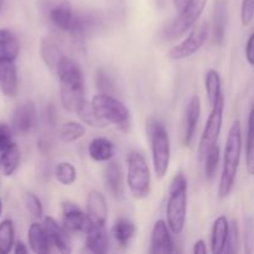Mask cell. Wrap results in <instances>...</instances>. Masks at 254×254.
I'll return each mask as SVG.
<instances>
[{
	"mask_svg": "<svg viewBox=\"0 0 254 254\" xmlns=\"http://www.w3.org/2000/svg\"><path fill=\"white\" fill-rule=\"evenodd\" d=\"M60 79V97L66 111L76 113L79 104L86 99V82L81 66L74 60L64 56L56 67Z\"/></svg>",
	"mask_w": 254,
	"mask_h": 254,
	"instance_id": "cell-1",
	"label": "cell"
},
{
	"mask_svg": "<svg viewBox=\"0 0 254 254\" xmlns=\"http://www.w3.org/2000/svg\"><path fill=\"white\" fill-rule=\"evenodd\" d=\"M241 154H242V126L236 119L228 130L226 139L225 154H223L222 174L218 185V197L226 198L232 192L240 169Z\"/></svg>",
	"mask_w": 254,
	"mask_h": 254,
	"instance_id": "cell-2",
	"label": "cell"
},
{
	"mask_svg": "<svg viewBox=\"0 0 254 254\" xmlns=\"http://www.w3.org/2000/svg\"><path fill=\"white\" fill-rule=\"evenodd\" d=\"M146 136L151 149L153 169L158 179H163L168 174L171 158L170 136L165 126L159 119L149 117L145 123Z\"/></svg>",
	"mask_w": 254,
	"mask_h": 254,
	"instance_id": "cell-3",
	"label": "cell"
},
{
	"mask_svg": "<svg viewBox=\"0 0 254 254\" xmlns=\"http://www.w3.org/2000/svg\"><path fill=\"white\" fill-rule=\"evenodd\" d=\"M188 217V179L179 173L171 180L166 203V222L174 235L184 231Z\"/></svg>",
	"mask_w": 254,
	"mask_h": 254,
	"instance_id": "cell-4",
	"label": "cell"
},
{
	"mask_svg": "<svg viewBox=\"0 0 254 254\" xmlns=\"http://www.w3.org/2000/svg\"><path fill=\"white\" fill-rule=\"evenodd\" d=\"M127 164H128L127 185L133 197L138 200L148 197L151 189V176L144 154L138 150L131 151L127 159Z\"/></svg>",
	"mask_w": 254,
	"mask_h": 254,
	"instance_id": "cell-5",
	"label": "cell"
},
{
	"mask_svg": "<svg viewBox=\"0 0 254 254\" xmlns=\"http://www.w3.org/2000/svg\"><path fill=\"white\" fill-rule=\"evenodd\" d=\"M91 102L98 116L107 124H113L121 130H127L129 128L130 112L118 98L109 93H98Z\"/></svg>",
	"mask_w": 254,
	"mask_h": 254,
	"instance_id": "cell-6",
	"label": "cell"
},
{
	"mask_svg": "<svg viewBox=\"0 0 254 254\" xmlns=\"http://www.w3.org/2000/svg\"><path fill=\"white\" fill-rule=\"evenodd\" d=\"M212 109L210 112L207 121H206L205 128H203L202 135L198 141L197 156L200 161L205 159L206 154L211 148L217 145L218 138L221 135L223 124V113H225V94L218 97L212 104Z\"/></svg>",
	"mask_w": 254,
	"mask_h": 254,
	"instance_id": "cell-7",
	"label": "cell"
},
{
	"mask_svg": "<svg viewBox=\"0 0 254 254\" xmlns=\"http://www.w3.org/2000/svg\"><path fill=\"white\" fill-rule=\"evenodd\" d=\"M208 0H188L185 6L179 11V16L169 25L165 35L168 39H178L189 31L202 15Z\"/></svg>",
	"mask_w": 254,
	"mask_h": 254,
	"instance_id": "cell-8",
	"label": "cell"
},
{
	"mask_svg": "<svg viewBox=\"0 0 254 254\" xmlns=\"http://www.w3.org/2000/svg\"><path fill=\"white\" fill-rule=\"evenodd\" d=\"M208 35H210V24L207 21L201 22L191 30L189 36L183 42L169 50L168 57L174 61L189 59L202 49L207 41Z\"/></svg>",
	"mask_w": 254,
	"mask_h": 254,
	"instance_id": "cell-9",
	"label": "cell"
},
{
	"mask_svg": "<svg viewBox=\"0 0 254 254\" xmlns=\"http://www.w3.org/2000/svg\"><path fill=\"white\" fill-rule=\"evenodd\" d=\"M37 112L32 101L21 102L15 107L11 114V129L17 135H26L35 128Z\"/></svg>",
	"mask_w": 254,
	"mask_h": 254,
	"instance_id": "cell-10",
	"label": "cell"
},
{
	"mask_svg": "<svg viewBox=\"0 0 254 254\" xmlns=\"http://www.w3.org/2000/svg\"><path fill=\"white\" fill-rule=\"evenodd\" d=\"M61 212L62 223H64L62 226L68 231V233H86L87 230L93 223V221L91 220L88 213H84L76 203L71 202V201H64V202H61Z\"/></svg>",
	"mask_w": 254,
	"mask_h": 254,
	"instance_id": "cell-11",
	"label": "cell"
},
{
	"mask_svg": "<svg viewBox=\"0 0 254 254\" xmlns=\"http://www.w3.org/2000/svg\"><path fill=\"white\" fill-rule=\"evenodd\" d=\"M103 185L108 195L113 198H122L124 195V171L121 163L109 161L103 170Z\"/></svg>",
	"mask_w": 254,
	"mask_h": 254,
	"instance_id": "cell-12",
	"label": "cell"
},
{
	"mask_svg": "<svg viewBox=\"0 0 254 254\" xmlns=\"http://www.w3.org/2000/svg\"><path fill=\"white\" fill-rule=\"evenodd\" d=\"M170 227L164 220H158L151 231L150 250L151 254H168L174 252V241L171 237Z\"/></svg>",
	"mask_w": 254,
	"mask_h": 254,
	"instance_id": "cell-13",
	"label": "cell"
},
{
	"mask_svg": "<svg viewBox=\"0 0 254 254\" xmlns=\"http://www.w3.org/2000/svg\"><path fill=\"white\" fill-rule=\"evenodd\" d=\"M201 114V101L198 96H192L185 109L183 127V144L184 146H191L195 138L196 128Z\"/></svg>",
	"mask_w": 254,
	"mask_h": 254,
	"instance_id": "cell-14",
	"label": "cell"
},
{
	"mask_svg": "<svg viewBox=\"0 0 254 254\" xmlns=\"http://www.w3.org/2000/svg\"><path fill=\"white\" fill-rule=\"evenodd\" d=\"M44 227L46 230L47 236L50 238L51 245L56 248L59 252L61 253H71L72 246L71 241L68 237V231L60 225L54 217L51 216H46L44 218Z\"/></svg>",
	"mask_w": 254,
	"mask_h": 254,
	"instance_id": "cell-15",
	"label": "cell"
},
{
	"mask_svg": "<svg viewBox=\"0 0 254 254\" xmlns=\"http://www.w3.org/2000/svg\"><path fill=\"white\" fill-rule=\"evenodd\" d=\"M19 89V78L15 61L0 59V91L5 97L16 96Z\"/></svg>",
	"mask_w": 254,
	"mask_h": 254,
	"instance_id": "cell-16",
	"label": "cell"
},
{
	"mask_svg": "<svg viewBox=\"0 0 254 254\" xmlns=\"http://www.w3.org/2000/svg\"><path fill=\"white\" fill-rule=\"evenodd\" d=\"M87 213L93 223L106 225L108 220V203L103 193L98 190H91L87 195Z\"/></svg>",
	"mask_w": 254,
	"mask_h": 254,
	"instance_id": "cell-17",
	"label": "cell"
},
{
	"mask_svg": "<svg viewBox=\"0 0 254 254\" xmlns=\"http://www.w3.org/2000/svg\"><path fill=\"white\" fill-rule=\"evenodd\" d=\"M86 235V248L92 253L102 254L108 252L109 236L106 230V225L92 223L91 227L87 230Z\"/></svg>",
	"mask_w": 254,
	"mask_h": 254,
	"instance_id": "cell-18",
	"label": "cell"
},
{
	"mask_svg": "<svg viewBox=\"0 0 254 254\" xmlns=\"http://www.w3.org/2000/svg\"><path fill=\"white\" fill-rule=\"evenodd\" d=\"M228 235H230V222L225 215L218 216L211 230V252L221 254L226 252Z\"/></svg>",
	"mask_w": 254,
	"mask_h": 254,
	"instance_id": "cell-19",
	"label": "cell"
},
{
	"mask_svg": "<svg viewBox=\"0 0 254 254\" xmlns=\"http://www.w3.org/2000/svg\"><path fill=\"white\" fill-rule=\"evenodd\" d=\"M74 15L76 14L72 10L71 2L68 0H64L50 11V19L57 29L69 32L73 26Z\"/></svg>",
	"mask_w": 254,
	"mask_h": 254,
	"instance_id": "cell-20",
	"label": "cell"
},
{
	"mask_svg": "<svg viewBox=\"0 0 254 254\" xmlns=\"http://www.w3.org/2000/svg\"><path fill=\"white\" fill-rule=\"evenodd\" d=\"M27 240H29L30 248L36 254H47L51 251V242L47 236L44 225L37 222H32L27 231Z\"/></svg>",
	"mask_w": 254,
	"mask_h": 254,
	"instance_id": "cell-21",
	"label": "cell"
},
{
	"mask_svg": "<svg viewBox=\"0 0 254 254\" xmlns=\"http://www.w3.org/2000/svg\"><path fill=\"white\" fill-rule=\"evenodd\" d=\"M99 24H101V21L96 14H92V12L76 14L74 15L73 26H72L69 34L73 35L77 39H83V37L93 34L98 29Z\"/></svg>",
	"mask_w": 254,
	"mask_h": 254,
	"instance_id": "cell-22",
	"label": "cell"
},
{
	"mask_svg": "<svg viewBox=\"0 0 254 254\" xmlns=\"http://www.w3.org/2000/svg\"><path fill=\"white\" fill-rule=\"evenodd\" d=\"M116 148H114L113 141L103 136H97L89 143L88 154L92 160L97 163H104L109 161L114 156Z\"/></svg>",
	"mask_w": 254,
	"mask_h": 254,
	"instance_id": "cell-23",
	"label": "cell"
},
{
	"mask_svg": "<svg viewBox=\"0 0 254 254\" xmlns=\"http://www.w3.org/2000/svg\"><path fill=\"white\" fill-rule=\"evenodd\" d=\"M40 56L50 69H56L59 62L64 57V54H62L61 49L56 44V41L51 37L46 36L42 37L41 41H40Z\"/></svg>",
	"mask_w": 254,
	"mask_h": 254,
	"instance_id": "cell-24",
	"label": "cell"
},
{
	"mask_svg": "<svg viewBox=\"0 0 254 254\" xmlns=\"http://www.w3.org/2000/svg\"><path fill=\"white\" fill-rule=\"evenodd\" d=\"M226 21H227V9H226L225 0L216 1L215 10H213L212 21V40L213 44L221 45L225 40Z\"/></svg>",
	"mask_w": 254,
	"mask_h": 254,
	"instance_id": "cell-25",
	"label": "cell"
},
{
	"mask_svg": "<svg viewBox=\"0 0 254 254\" xmlns=\"http://www.w3.org/2000/svg\"><path fill=\"white\" fill-rule=\"evenodd\" d=\"M136 233V227L133 221L128 218L121 217L114 222L112 227V235L116 242L121 247H128L130 241L133 240Z\"/></svg>",
	"mask_w": 254,
	"mask_h": 254,
	"instance_id": "cell-26",
	"label": "cell"
},
{
	"mask_svg": "<svg viewBox=\"0 0 254 254\" xmlns=\"http://www.w3.org/2000/svg\"><path fill=\"white\" fill-rule=\"evenodd\" d=\"M20 52V42L16 35L9 29H0V59L15 60Z\"/></svg>",
	"mask_w": 254,
	"mask_h": 254,
	"instance_id": "cell-27",
	"label": "cell"
},
{
	"mask_svg": "<svg viewBox=\"0 0 254 254\" xmlns=\"http://www.w3.org/2000/svg\"><path fill=\"white\" fill-rule=\"evenodd\" d=\"M20 158H21L20 149L15 143H12L9 148L1 151V154H0V169L5 176H11L16 171L20 164Z\"/></svg>",
	"mask_w": 254,
	"mask_h": 254,
	"instance_id": "cell-28",
	"label": "cell"
},
{
	"mask_svg": "<svg viewBox=\"0 0 254 254\" xmlns=\"http://www.w3.org/2000/svg\"><path fill=\"white\" fill-rule=\"evenodd\" d=\"M77 117L82 121V123L86 126L92 127V128H106L108 124L98 116V113L94 109L92 102H88L84 99L81 104L78 106L76 111Z\"/></svg>",
	"mask_w": 254,
	"mask_h": 254,
	"instance_id": "cell-29",
	"label": "cell"
},
{
	"mask_svg": "<svg viewBox=\"0 0 254 254\" xmlns=\"http://www.w3.org/2000/svg\"><path fill=\"white\" fill-rule=\"evenodd\" d=\"M246 169L251 176H254V106L248 116L247 140H246Z\"/></svg>",
	"mask_w": 254,
	"mask_h": 254,
	"instance_id": "cell-30",
	"label": "cell"
},
{
	"mask_svg": "<svg viewBox=\"0 0 254 254\" xmlns=\"http://www.w3.org/2000/svg\"><path fill=\"white\" fill-rule=\"evenodd\" d=\"M205 89L210 104H212L220 96H222V81L217 69H208L205 77Z\"/></svg>",
	"mask_w": 254,
	"mask_h": 254,
	"instance_id": "cell-31",
	"label": "cell"
},
{
	"mask_svg": "<svg viewBox=\"0 0 254 254\" xmlns=\"http://www.w3.org/2000/svg\"><path fill=\"white\" fill-rule=\"evenodd\" d=\"M86 131V124L78 123V122H67L60 128L59 136L64 143L68 144L83 138Z\"/></svg>",
	"mask_w": 254,
	"mask_h": 254,
	"instance_id": "cell-32",
	"label": "cell"
},
{
	"mask_svg": "<svg viewBox=\"0 0 254 254\" xmlns=\"http://www.w3.org/2000/svg\"><path fill=\"white\" fill-rule=\"evenodd\" d=\"M15 227L10 218L0 222V254H7L15 246Z\"/></svg>",
	"mask_w": 254,
	"mask_h": 254,
	"instance_id": "cell-33",
	"label": "cell"
},
{
	"mask_svg": "<svg viewBox=\"0 0 254 254\" xmlns=\"http://www.w3.org/2000/svg\"><path fill=\"white\" fill-rule=\"evenodd\" d=\"M54 175L55 179L64 186L73 185L77 180L76 168L67 161H61L55 166Z\"/></svg>",
	"mask_w": 254,
	"mask_h": 254,
	"instance_id": "cell-34",
	"label": "cell"
},
{
	"mask_svg": "<svg viewBox=\"0 0 254 254\" xmlns=\"http://www.w3.org/2000/svg\"><path fill=\"white\" fill-rule=\"evenodd\" d=\"M203 160H205V175L208 180H211V179L215 178L218 164H220V148H218V145L211 148Z\"/></svg>",
	"mask_w": 254,
	"mask_h": 254,
	"instance_id": "cell-35",
	"label": "cell"
},
{
	"mask_svg": "<svg viewBox=\"0 0 254 254\" xmlns=\"http://www.w3.org/2000/svg\"><path fill=\"white\" fill-rule=\"evenodd\" d=\"M24 202L26 206L27 211L31 213L32 217L35 218H41L44 215V207H42V202L39 198V196L35 195L31 191L25 192L24 196Z\"/></svg>",
	"mask_w": 254,
	"mask_h": 254,
	"instance_id": "cell-36",
	"label": "cell"
},
{
	"mask_svg": "<svg viewBox=\"0 0 254 254\" xmlns=\"http://www.w3.org/2000/svg\"><path fill=\"white\" fill-rule=\"evenodd\" d=\"M96 84L97 88L101 91V93H109L114 91V82L103 69L97 71L96 74Z\"/></svg>",
	"mask_w": 254,
	"mask_h": 254,
	"instance_id": "cell-37",
	"label": "cell"
},
{
	"mask_svg": "<svg viewBox=\"0 0 254 254\" xmlns=\"http://www.w3.org/2000/svg\"><path fill=\"white\" fill-rule=\"evenodd\" d=\"M254 19V0H242L241 22L245 27L250 26Z\"/></svg>",
	"mask_w": 254,
	"mask_h": 254,
	"instance_id": "cell-38",
	"label": "cell"
},
{
	"mask_svg": "<svg viewBox=\"0 0 254 254\" xmlns=\"http://www.w3.org/2000/svg\"><path fill=\"white\" fill-rule=\"evenodd\" d=\"M240 231H238L237 221H232L230 223V235H228L227 246H226V252L235 253L238 247V238H240Z\"/></svg>",
	"mask_w": 254,
	"mask_h": 254,
	"instance_id": "cell-39",
	"label": "cell"
},
{
	"mask_svg": "<svg viewBox=\"0 0 254 254\" xmlns=\"http://www.w3.org/2000/svg\"><path fill=\"white\" fill-rule=\"evenodd\" d=\"M12 129L6 123H0V153L9 148L12 141Z\"/></svg>",
	"mask_w": 254,
	"mask_h": 254,
	"instance_id": "cell-40",
	"label": "cell"
},
{
	"mask_svg": "<svg viewBox=\"0 0 254 254\" xmlns=\"http://www.w3.org/2000/svg\"><path fill=\"white\" fill-rule=\"evenodd\" d=\"M57 118H59V117H57L56 107H55L52 103L47 104L46 109H45V113H44L45 123H46L49 127H55L57 123Z\"/></svg>",
	"mask_w": 254,
	"mask_h": 254,
	"instance_id": "cell-41",
	"label": "cell"
},
{
	"mask_svg": "<svg viewBox=\"0 0 254 254\" xmlns=\"http://www.w3.org/2000/svg\"><path fill=\"white\" fill-rule=\"evenodd\" d=\"M245 55L248 64L254 67V32H252V35H251L250 39H248L247 44H246Z\"/></svg>",
	"mask_w": 254,
	"mask_h": 254,
	"instance_id": "cell-42",
	"label": "cell"
},
{
	"mask_svg": "<svg viewBox=\"0 0 254 254\" xmlns=\"http://www.w3.org/2000/svg\"><path fill=\"white\" fill-rule=\"evenodd\" d=\"M37 149L42 154L50 153V150H51V143L46 138H40L37 140Z\"/></svg>",
	"mask_w": 254,
	"mask_h": 254,
	"instance_id": "cell-43",
	"label": "cell"
},
{
	"mask_svg": "<svg viewBox=\"0 0 254 254\" xmlns=\"http://www.w3.org/2000/svg\"><path fill=\"white\" fill-rule=\"evenodd\" d=\"M193 254H206L207 253V246H206V242L203 240L196 241L195 245H193L192 248Z\"/></svg>",
	"mask_w": 254,
	"mask_h": 254,
	"instance_id": "cell-44",
	"label": "cell"
},
{
	"mask_svg": "<svg viewBox=\"0 0 254 254\" xmlns=\"http://www.w3.org/2000/svg\"><path fill=\"white\" fill-rule=\"evenodd\" d=\"M29 252V250H27L26 245H25L24 242H21V241H17L16 243H15L14 246V253L15 254H26Z\"/></svg>",
	"mask_w": 254,
	"mask_h": 254,
	"instance_id": "cell-45",
	"label": "cell"
},
{
	"mask_svg": "<svg viewBox=\"0 0 254 254\" xmlns=\"http://www.w3.org/2000/svg\"><path fill=\"white\" fill-rule=\"evenodd\" d=\"M173 2H174V5H175V9L178 10V11H181V9L185 6V4L188 2V0H173Z\"/></svg>",
	"mask_w": 254,
	"mask_h": 254,
	"instance_id": "cell-46",
	"label": "cell"
},
{
	"mask_svg": "<svg viewBox=\"0 0 254 254\" xmlns=\"http://www.w3.org/2000/svg\"><path fill=\"white\" fill-rule=\"evenodd\" d=\"M1 211H2V202H1V198H0V216H1Z\"/></svg>",
	"mask_w": 254,
	"mask_h": 254,
	"instance_id": "cell-47",
	"label": "cell"
},
{
	"mask_svg": "<svg viewBox=\"0 0 254 254\" xmlns=\"http://www.w3.org/2000/svg\"><path fill=\"white\" fill-rule=\"evenodd\" d=\"M2 4H4V0H0V12H1V9H2Z\"/></svg>",
	"mask_w": 254,
	"mask_h": 254,
	"instance_id": "cell-48",
	"label": "cell"
}]
</instances>
